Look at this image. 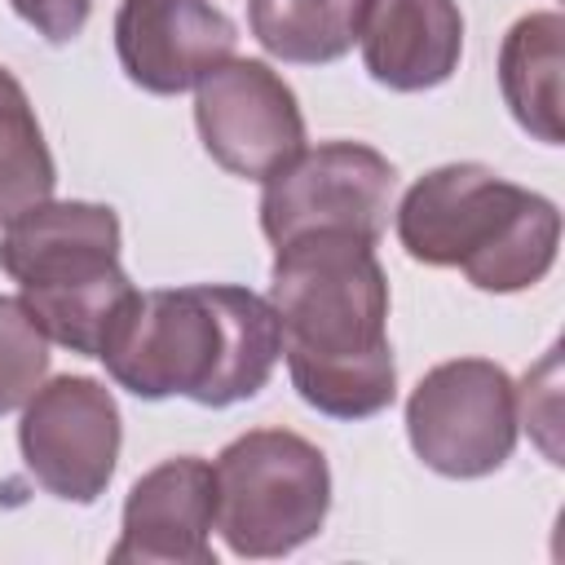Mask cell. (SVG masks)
<instances>
[{
    "label": "cell",
    "instance_id": "6da1fadb",
    "mask_svg": "<svg viewBox=\"0 0 565 565\" xmlns=\"http://www.w3.org/2000/svg\"><path fill=\"white\" fill-rule=\"evenodd\" d=\"M269 305L291 388L331 419H371L397 397L388 344V278L375 243L340 230L274 247Z\"/></svg>",
    "mask_w": 565,
    "mask_h": 565
},
{
    "label": "cell",
    "instance_id": "7a4b0ae2",
    "mask_svg": "<svg viewBox=\"0 0 565 565\" xmlns=\"http://www.w3.org/2000/svg\"><path fill=\"white\" fill-rule=\"evenodd\" d=\"M97 358L141 402L190 397L221 411L269 384L282 331L274 305L247 287H163L132 291Z\"/></svg>",
    "mask_w": 565,
    "mask_h": 565
},
{
    "label": "cell",
    "instance_id": "3957f363",
    "mask_svg": "<svg viewBox=\"0 0 565 565\" xmlns=\"http://www.w3.org/2000/svg\"><path fill=\"white\" fill-rule=\"evenodd\" d=\"M397 243L419 265L463 269L472 287L508 296L556 265L561 212L486 163H441L402 194Z\"/></svg>",
    "mask_w": 565,
    "mask_h": 565
},
{
    "label": "cell",
    "instance_id": "277c9868",
    "mask_svg": "<svg viewBox=\"0 0 565 565\" xmlns=\"http://www.w3.org/2000/svg\"><path fill=\"white\" fill-rule=\"evenodd\" d=\"M0 269L18 282L22 305L49 340L97 358L132 282L119 265V216L106 203L44 199L0 234Z\"/></svg>",
    "mask_w": 565,
    "mask_h": 565
},
{
    "label": "cell",
    "instance_id": "5b68a950",
    "mask_svg": "<svg viewBox=\"0 0 565 565\" xmlns=\"http://www.w3.org/2000/svg\"><path fill=\"white\" fill-rule=\"evenodd\" d=\"M216 530L234 556L269 561L305 547L331 512L327 455L287 428H247L216 463Z\"/></svg>",
    "mask_w": 565,
    "mask_h": 565
},
{
    "label": "cell",
    "instance_id": "8992f818",
    "mask_svg": "<svg viewBox=\"0 0 565 565\" xmlns=\"http://www.w3.org/2000/svg\"><path fill=\"white\" fill-rule=\"evenodd\" d=\"M516 384L486 358L441 362L406 397L411 450L455 481L499 472L516 450Z\"/></svg>",
    "mask_w": 565,
    "mask_h": 565
},
{
    "label": "cell",
    "instance_id": "52a82bcc",
    "mask_svg": "<svg viewBox=\"0 0 565 565\" xmlns=\"http://www.w3.org/2000/svg\"><path fill=\"white\" fill-rule=\"evenodd\" d=\"M393 185L397 172L375 146L362 141L300 146L278 172L265 177L260 230L274 247L318 230H340L380 243L388 225Z\"/></svg>",
    "mask_w": 565,
    "mask_h": 565
},
{
    "label": "cell",
    "instance_id": "ba28073f",
    "mask_svg": "<svg viewBox=\"0 0 565 565\" xmlns=\"http://www.w3.org/2000/svg\"><path fill=\"white\" fill-rule=\"evenodd\" d=\"M124 419L115 393L93 375H57L40 384L18 424V450L26 472L66 503H93L106 494L119 463Z\"/></svg>",
    "mask_w": 565,
    "mask_h": 565
},
{
    "label": "cell",
    "instance_id": "9c48e42d",
    "mask_svg": "<svg viewBox=\"0 0 565 565\" xmlns=\"http://www.w3.org/2000/svg\"><path fill=\"white\" fill-rule=\"evenodd\" d=\"M203 150L243 181H265L305 146V115L287 79L256 57H230L194 84Z\"/></svg>",
    "mask_w": 565,
    "mask_h": 565
},
{
    "label": "cell",
    "instance_id": "30bf717a",
    "mask_svg": "<svg viewBox=\"0 0 565 565\" xmlns=\"http://www.w3.org/2000/svg\"><path fill=\"white\" fill-rule=\"evenodd\" d=\"M234 22L212 0H119L115 57L124 75L159 97L194 88L212 66L230 62Z\"/></svg>",
    "mask_w": 565,
    "mask_h": 565
},
{
    "label": "cell",
    "instance_id": "8fae6325",
    "mask_svg": "<svg viewBox=\"0 0 565 565\" xmlns=\"http://www.w3.org/2000/svg\"><path fill=\"white\" fill-rule=\"evenodd\" d=\"M216 477L199 455H177L132 481L115 565H216Z\"/></svg>",
    "mask_w": 565,
    "mask_h": 565
},
{
    "label": "cell",
    "instance_id": "7c38bea8",
    "mask_svg": "<svg viewBox=\"0 0 565 565\" xmlns=\"http://www.w3.org/2000/svg\"><path fill=\"white\" fill-rule=\"evenodd\" d=\"M362 62L393 93L446 84L463 57V13L455 0H362Z\"/></svg>",
    "mask_w": 565,
    "mask_h": 565
},
{
    "label": "cell",
    "instance_id": "4fadbf2b",
    "mask_svg": "<svg viewBox=\"0 0 565 565\" xmlns=\"http://www.w3.org/2000/svg\"><path fill=\"white\" fill-rule=\"evenodd\" d=\"M561 71H565V18L552 9L516 18L499 49V88L512 119L543 146L565 141Z\"/></svg>",
    "mask_w": 565,
    "mask_h": 565
},
{
    "label": "cell",
    "instance_id": "5bb4252c",
    "mask_svg": "<svg viewBox=\"0 0 565 565\" xmlns=\"http://www.w3.org/2000/svg\"><path fill=\"white\" fill-rule=\"evenodd\" d=\"M362 0H247L256 44L291 66H322L353 49Z\"/></svg>",
    "mask_w": 565,
    "mask_h": 565
},
{
    "label": "cell",
    "instance_id": "9a60e30c",
    "mask_svg": "<svg viewBox=\"0 0 565 565\" xmlns=\"http://www.w3.org/2000/svg\"><path fill=\"white\" fill-rule=\"evenodd\" d=\"M53 185H57V168L40 132L35 106L18 84V75L0 66V225L53 199Z\"/></svg>",
    "mask_w": 565,
    "mask_h": 565
},
{
    "label": "cell",
    "instance_id": "2e32d148",
    "mask_svg": "<svg viewBox=\"0 0 565 565\" xmlns=\"http://www.w3.org/2000/svg\"><path fill=\"white\" fill-rule=\"evenodd\" d=\"M49 375V335L22 305V296H0V415L26 406V397Z\"/></svg>",
    "mask_w": 565,
    "mask_h": 565
},
{
    "label": "cell",
    "instance_id": "e0dca14e",
    "mask_svg": "<svg viewBox=\"0 0 565 565\" xmlns=\"http://www.w3.org/2000/svg\"><path fill=\"white\" fill-rule=\"evenodd\" d=\"M13 13L49 44H71L93 13V0H9Z\"/></svg>",
    "mask_w": 565,
    "mask_h": 565
}]
</instances>
